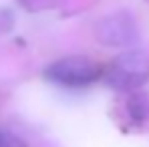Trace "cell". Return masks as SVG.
Wrapping results in <instances>:
<instances>
[{"label": "cell", "mask_w": 149, "mask_h": 147, "mask_svg": "<svg viewBox=\"0 0 149 147\" xmlns=\"http://www.w3.org/2000/svg\"><path fill=\"white\" fill-rule=\"evenodd\" d=\"M0 147H26V143L18 135H14L6 129H0Z\"/></svg>", "instance_id": "cell-5"}, {"label": "cell", "mask_w": 149, "mask_h": 147, "mask_svg": "<svg viewBox=\"0 0 149 147\" xmlns=\"http://www.w3.org/2000/svg\"><path fill=\"white\" fill-rule=\"evenodd\" d=\"M97 36L105 45H129L135 42L137 38V26L133 22L131 16L127 14H113L109 18H105L99 26H97Z\"/></svg>", "instance_id": "cell-3"}, {"label": "cell", "mask_w": 149, "mask_h": 147, "mask_svg": "<svg viewBox=\"0 0 149 147\" xmlns=\"http://www.w3.org/2000/svg\"><path fill=\"white\" fill-rule=\"evenodd\" d=\"M105 81L111 89L133 93L149 81V54L143 50H129L119 54L109 65Z\"/></svg>", "instance_id": "cell-1"}, {"label": "cell", "mask_w": 149, "mask_h": 147, "mask_svg": "<svg viewBox=\"0 0 149 147\" xmlns=\"http://www.w3.org/2000/svg\"><path fill=\"white\" fill-rule=\"evenodd\" d=\"M125 113L131 125H145L149 123V97L145 93H129L125 99Z\"/></svg>", "instance_id": "cell-4"}, {"label": "cell", "mask_w": 149, "mask_h": 147, "mask_svg": "<svg viewBox=\"0 0 149 147\" xmlns=\"http://www.w3.org/2000/svg\"><path fill=\"white\" fill-rule=\"evenodd\" d=\"M101 67L99 63H95L89 56L83 54H71V56H63L54 63H50L45 69V77L63 87H87L93 85L101 77Z\"/></svg>", "instance_id": "cell-2"}]
</instances>
